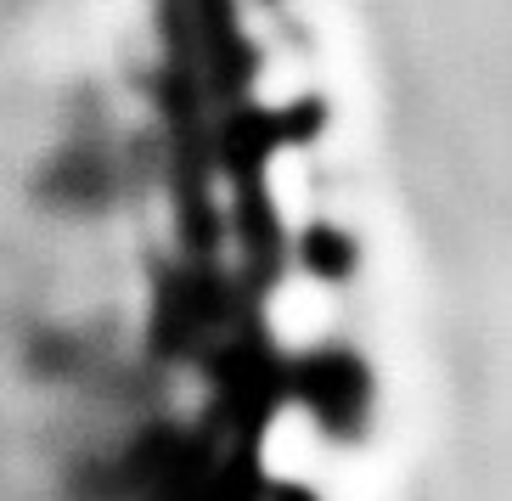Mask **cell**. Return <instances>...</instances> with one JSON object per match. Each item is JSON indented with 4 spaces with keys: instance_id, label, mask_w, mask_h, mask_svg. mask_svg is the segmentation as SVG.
Masks as SVG:
<instances>
[{
    "instance_id": "1",
    "label": "cell",
    "mask_w": 512,
    "mask_h": 501,
    "mask_svg": "<svg viewBox=\"0 0 512 501\" xmlns=\"http://www.w3.org/2000/svg\"><path fill=\"white\" fill-rule=\"evenodd\" d=\"M271 327L282 333V344H293V350L316 344V338L332 327L327 288H321L316 276H293V282H282V288L271 293Z\"/></svg>"
},
{
    "instance_id": "2",
    "label": "cell",
    "mask_w": 512,
    "mask_h": 501,
    "mask_svg": "<svg viewBox=\"0 0 512 501\" xmlns=\"http://www.w3.org/2000/svg\"><path fill=\"white\" fill-rule=\"evenodd\" d=\"M271 203L299 226L304 214H310V203H316V192H310V158L304 152H276L271 158Z\"/></svg>"
}]
</instances>
